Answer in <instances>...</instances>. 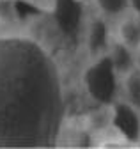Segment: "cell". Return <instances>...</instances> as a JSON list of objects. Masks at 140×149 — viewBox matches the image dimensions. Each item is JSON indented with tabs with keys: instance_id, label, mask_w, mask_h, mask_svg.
<instances>
[{
	"instance_id": "obj_1",
	"label": "cell",
	"mask_w": 140,
	"mask_h": 149,
	"mask_svg": "<svg viewBox=\"0 0 140 149\" xmlns=\"http://www.w3.org/2000/svg\"><path fill=\"white\" fill-rule=\"evenodd\" d=\"M62 119L55 59L32 37L0 36V146H53Z\"/></svg>"
},
{
	"instance_id": "obj_2",
	"label": "cell",
	"mask_w": 140,
	"mask_h": 149,
	"mask_svg": "<svg viewBox=\"0 0 140 149\" xmlns=\"http://www.w3.org/2000/svg\"><path fill=\"white\" fill-rule=\"evenodd\" d=\"M115 74L117 73L107 57L99 62H96V64H92L85 71V77H83L87 92L99 103L112 101V98L115 94V89H117Z\"/></svg>"
},
{
	"instance_id": "obj_3",
	"label": "cell",
	"mask_w": 140,
	"mask_h": 149,
	"mask_svg": "<svg viewBox=\"0 0 140 149\" xmlns=\"http://www.w3.org/2000/svg\"><path fill=\"white\" fill-rule=\"evenodd\" d=\"M114 128L121 133L119 137H124L130 140L140 137V117L133 103H119L114 107Z\"/></svg>"
},
{
	"instance_id": "obj_4",
	"label": "cell",
	"mask_w": 140,
	"mask_h": 149,
	"mask_svg": "<svg viewBox=\"0 0 140 149\" xmlns=\"http://www.w3.org/2000/svg\"><path fill=\"white\" fill-rule=\"evenodd\" d=\"M112 64V68L115 69V73H128L131 69V62H133V57H131V50L128 45L124 43H115L107 57Z\"/></svg>"
},
{
	"instance_id": "obj_5",
	"label": "cell",
	"mask_w": 140,
	"mask_h": 149,
	"mask_svg": "<svg viewBox=\"0 0 140 149\" xmlns=\"http://www.w3.org/2000/svg\"><path fill=\"white\" fill-rule=\"evenodd\" d=\"M105 41H107V29H105V23L96 20L91 27H89V34H87V43L92 50H99L105 46Z\"/></svg>"
},
{
	"instance_id": "obj_6",
	"label": "cell",
	"mask_w": 140,
	"mask_h": 149,
	"mask_svg": "<svg viewBox=\"0 0 140 149\" xmlns=\"http://www.w3.org/2000/svg\"><path fill=\"white\" fill-rule=\"evenodd\" d=\"M126 94L130 98V103L135 107H140V69L131 71L126 77Z\"/></svg>"
},
{
	"instance_id": "obj_7",
	"label": "cell",
	"mask_w": 140,
	"mask_h": 149,
	"mask_svg": "<svg viewBox=\"0 0 140 149\" xmlns=\"http://www.w3.org/2000/svg\"><path fill=\"white\" fill-rule=\"evenodd\" d=\"M99 11L107 16H117L130 7V0H96Z\"/></svg>"
},
{
	"instance_id": "obj_8",
	"label": "cell",
	"mask_w": 140,
	"mask_h": 149,
	"mask_svg": "<svg viewBox=\"0 0 140 149\" xmlns=\"http://www.w3.org/2000/svg\"><path fill=\"white\" fill-rule=\"evenodd\" d=\"M121 36H122V43L128 45V46L133 43H140V25L135 22L124 23L121 29Z\"/></svg>"
},
{
	"instance_id": "obj_9",
	"label": "cell",
	"mask_w": 140,
	"mask_h": 149,
	"mask_svg": "<svg viewBox=\"0 0 140 149\" xmlns=\"http://www.w3.org/2000/svg\"><path fill=\"white\" fill-rule=\"evenodd\" d=\"M130 6L135 9V13H137L138 18H140V0H130Z\"/></svg>"
},
{
	"instance_id": "obj_10",
	"label": "cell",
	"mask_w": 140,
	"mask_h": 149,
	"mask_svg": "<svg viewBox=\"0 0 140 149\" xmlns=\"http://www.w3.org/2000/svg\"><path fill=\"white\" fill-rule=\"evenodd\" d=\"M137 61H138V68H140V43H138V53H137Z\"/></svg>"
}]
</instances>
